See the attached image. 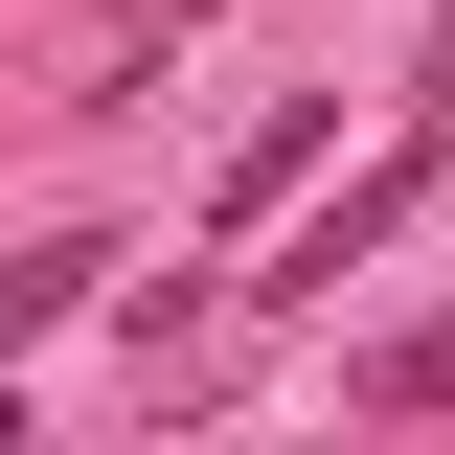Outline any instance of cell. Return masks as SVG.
Listing matches in <instances>:
<instances>
[{
    "mask_svg": "<svg viewBox=\"0 0 455 455\" xmlns=\"http://www.w3.org/2000/svg\"><path fill=\"white\" fill-rule=\"evenodd\" d=\"M410 182H433V160H364V182H341V205L296 228V251H274V274H251V296H341V274H364V251H387V228H410Z\"/></svg>",
    "mask_w": 455,
    "mask_h": 455,
    "instance_id": "1",
    "label": "cell"
},
{
    "mask_svg": "<svg viewBox=\"0 0 455 455\" xmlns=\"http://www.w3.org/2000/svg\"><path fill=\"white\" fill-rule=\"evenodd\" d=\"M92 274H114L92 228H46V251H23V274H0V364H23V341H46V319H92Z\"/></svg>",
    "mask_w": 455,
    "mask_h": 455,
    "instance_id": "2",
    "label": "cell"
},
{
    "mask_svg": "<svg viewBox=\"0 0 455 455\" xmlns=\"http://www.w3.org/2000/svg\"><path fill=\"white\" fill-rule=\"evenodd\" d=\"M364 410H455V319H410V341H364Z\"/></svg>",
    "mask_w": 455,
    "mask_h": 455,
    "instance_id": "3",
    "label": "cell"
}]
</instances>
